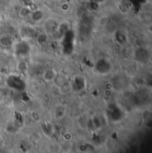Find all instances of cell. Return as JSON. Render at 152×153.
<instances>
[{"instance_id":"1","label":"cell","mask_w":152,"mask_h":153,"mask_svg":"<svg viewBox=\"0 0 152 153\" xmlns=\"http://www.w3.org/2000/svg\"><path fill=\"white\" fill-rule=\"evenodd\" d=\"M57 76V72L54 69H47L43 73V79L45 82H52L53 81Z\"/></svg>"},{"instance_id":"2","label":"cell","mask_w":152,"mask_h":153,"mask_svg":"<svg viewBox=\"0 0 152 153\" xmlns=\"http://www.w3.org/2000/svg\"><path fill=\"white\" fill-rule=\"evenodd\" d=\"M70 9V5L69 3L64 2V3H62V4H61V10H62V12H68Z\"/></svg>"},{"instance_id":"3","label":"cell","mask_w":152,"mask_h":153,"mask_svg":"<svg viewBox=\"0 0 152 153\" xmlns=\"http://www.w3.org/2000/svg\"><path fill=\"white\" fill-rule=\"evenodd\" d=\"M63 137H64V139H65V140L69 141V140H70V139H71V137H72V136H71V134H70V133H66V134H64V136H63Z\"/></svg>"}]
</instances>
